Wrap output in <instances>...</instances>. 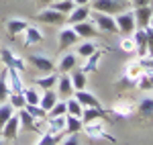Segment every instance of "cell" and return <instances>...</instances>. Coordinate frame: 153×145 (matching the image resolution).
<instances>
[{
  "label": "cell",
  "mask_w": 153,
  "mask_h": 145,
  "mask_svg": "<svg viewBox=\"0 0 153 145\" xmlns=\"http://www.w3.org/2000/svg\"><path fill=\"white\" fill-rule=\"evenodd\" d=\"M129 6H131V0H90L92 10L104 12V14H110V16L129 10Z\"/></svg>",
  "instance_id": "6da1fadb"
},
{
  "label": "cell",
  "mask_w": 153,
  "mask_h": 145,
  "mask_svg": "<svg viewBox=\"0 0 153 145\" xmlns=\"http://www.w3.org/2000/svg\"><path fill=\"white\" fill-rule=\"evenodd\" d=\"M90 19H92V23H94V27L98 29V31H102V33H118V27H117L114 16L94 10V14L90 12Z\"/></svg>",
  "instance_id": "7a4b0ae2"
},
{
  "label": "cell",
  "mask_w": 153,
  "mask_h": 145,
  "mask_svg": "<svg viewBox=\"0 0 153 145\" xmlns=\"http://www.w3.org/2000/svg\"><path fill=\"white\" fill-rule=\"evenodd\" d=\"M82 127L86 129V135H88L90 139H106V141L114 143V137L106 133L104 125H102V119H98V121H92V123H84Z\"/></svg>",
  "instance_id": "3957f363"
},
{
  "label": "cell",
  "mask_w": 153,
  "mask_h": 145,
  "mask_svg": "<svg viewBox=\"0 0 153 145\" xmlns=\"http://www.w3.org/2000/svg\"><path fill=\"white\" fill-rule=\"evenodd\" d=\"M35 19L39 21V23L55 25V27H63V25H65V14H63V12L53 10L51 6H49V8H45V10H41V12H37Z\"/></svg>",
  "instance_id": "277c9868"
},
{
  "label": "cell",
  "mask_w": 153,
  "mask_h": 145,
  "mask_svg": "<svg viewBox=\"0 0 153 145\" xmlns=\"http://www.w3.org/2000/svg\"><path fill=\"white\" fill-rule=\"evenodd\" d=\"M114 21H117V27L120 33H125V35H131L133 31H135V14L133 10H125V12H118L114 14Z\"/></svg>",
  "instance_id": "5b68a950"
},
{
  "label": "cell",
  "mask_w": 153,
  "mask_h": 145,
  "mask_svg": "<svg viewBox=\"0 0 153 145\" xmlns=\"http://www.w3.org/2000/svg\"><path fill=\"white\" fill-rule=\"evenodd\" d=\"M0 59H2V63H4L6 68H14L16 72H25V70H27V63H25L23 57H16L10 49H6V47L0 51Z\"/></svg>",
  "instance_id": "8992f818"
},
{
  "label": "cell",
  "mask_w": 153,
  "mask_h": 145,
  "mask_svg": "<svg viewBox=\"0 0 153 145\" xmlns=\"http://www.w3.org/2000/svg\"><path fill=\"white\" fill-rule=\"evenodd\" d=\"M78 33L74 31V27H70V25H65V27H61V31H59V49L61 51H65L68 47H71V45H76L78 43Z\"/></svg>",
  "instance_id": "52a82bcc"
},
{
  "label": "cell",
  "mask_w": 153,
  "mask_h": 145,
  "mask_svg": "<svg viewBox=\"0 0 153 145\" xmlns=\"http://www.w3.org/2000/svg\"><path fill=\"white\" fill-rule=\"evenodd\" d=\"M29 61H31V65H33V68H37L39 72H43V74L55 72L53 61L49 59V57H45V55H41V53H31V55H29Z\"/></svg>",
  "instance_id": "ba28073f"
},
{
  "label": "cell",
  "mask_w": 153,
  "mask_h": 145,
  "mask_svg": "<svg viewBox=\"0 0 153 145\" xmlns=\"http://www.w3.org/2000/svg\"><path fill=\"white\" fill-rule=\"evenodd\" d=\"M90 12H92V8H90V4H82V6H76L74 10L65 16V25H76V23H82V21H88L90 19Z\"/></svg>",
  "instance_id": "9c48e42d"
},
{
  "label": "cell",
  "mask_w": 153,
  "mask_h": 145,
  "mask_svg": "<svg viewBox=\"0 0 153 145\" xmlns=\"http://www.w3.org/2000/svg\"><path fill=\"white\" fill-rule=\"evenodd\" d=\"M133 14H135V25H137L139 29H145V27H149V23H151L153 4H149V6H141V8H135Z\"/></svg>",
  "instance_id": "30bf717a"
},
{
  "label": "cell",
  "mask_w": 153,
  "mask_h": 145,
  "mask_svg": "<svg viewBox=\"0 0 153 145\" xmlns=\"http://www.w3.org/2000/svg\"><path fill=\"white\" fill-rule=\"evenodd\" d=\"M137 115H139L141 121H151L153 119V94H149V96H145V98L139 100V104H137Z\"/></svg>",
  "instance_id": "8fae6325"
},
{
  "label": "cell",
  "mask_w": 153,
  "mask_h": 145,
  "mask_svg": "<svg viewBox=\"0 0 153 145\" xmlns=\"http://www.w3.org/2000/svg\"><path fill=\"white\" fill-rule=\"evenodd\" d=\"M110 112L114 117H118V119H131L133 112H135V104L131 100H118L117 104L110 109Z\"/></svg>",
  "instance_id": "7c38bea8"
},
{
  "label": "cell",
  "mask_w": 153,
  "mask_h": 145,
  "mask_svg": "<svg viewBox=\"0 0 153 145\" xmlns=\"http://www.w3.org/2000/svg\"><path fill=\"white\" fill-rule=\"evenodd\" d=\"M74 98L82 104V106H92V109H102V102L92 94V92H86V90H76Z\"/></svg>",
  "instance_id": "4fadbf2b"
},
{
  "label": "cell",
  "mask_w": 153,
  "mask_h": 145,
  "mask_svg": "<svg viewBox=\"0 0 153 145\" xmlns=\"http://www.w3.org/2000/svg\"><path fill=\"white\" fill-rule=\"evenodd\" d=\"M71 27L78 33V37H82V39H92V37L98 35V29L94 27L92 21H82V23H76V25H71Z\"/></svg>",
  "instance_id": "5bb4252c"
},
{
  "label": "cell",
  "mask_w": 153,
  "mask_h": 145,
  "mask_svg": "<svg viewBox=\"0 0 153 145\" xmlns=\"http://www.w3.org/2000/svg\"><path fill=\"white\" fill-rule=\"evenodd\" d=\"M57 92H59V96H63V98H70L74 96V84H71V78H70V74H61L57 78Z\"/></svg>",
  "instance_id": "9a60e30c"
},
{
  "label": "cell",
  "mask_w": 153,
  "mask_h": 145,
  "mask_svg": "<svg viewBox=\"0 0 153 145\" xmlns=\"http://www.w3.org/2000/svg\"><path fill=\"white\" fill-rule=\"evenodd\" d=\"M19 127H21V131H37L39 121H35L25 109H19Z\"/></svg>",
  "instance_id": "2e32d148"
},
{
  "label": "cell",
  "mask_w": 153,
  "mask_h": 145,
  "mask_svg": "<svg viewBox=\"0 0 153 145\" xmlns=\"http://www.w3.org/2000/svg\"><path fill=\"white\" fill-rule=\"evenodd\" d=\"M6 74H8V88H10V92L23 94L25 84H23V80H21V76H19V72L14 68H6Z\"/></svg>",
  "instance_id": "e0dca14e"
},
{
  "label": "cell",
  "mask_w": 153,
  "mask_h": 145,
  "mask_svg": "<svg viewBox=\"0 0 153 145\" xmlns=\"http://www.w3.org/2000/svg\"><path fill=\"white\" fill-rule=\"evenodd\" d=\"M27 27H29L27 19H8V21H6V33H8L10 39H14L19 33H23Z\"/></svg>",
  "instance_id": "ac0fdd59"
},
{
  "label": "cell",
  "mask_w": 153,
  "mask_h": 145,
  "mask_svg": "<svg viewBox=\"0 0 153 145\" xmlns=\"http://www.w3.org/2000/svg\"><path fill=\"white\" fill-rule=\"evenodd\" d=\"M0 133L4 135V139H16V135H19V115H12L4 123V127L0 129Z\"/></svg>",
  "instance_id": "d6986e66"
},
{
  "label": "cell",
  "mask_w": 153,
  "mask_h": 145,
  "mask_svg": "<svg viewBox=\"0 0 153 145\" xmlns=\"http://www.w3.org/2000/svg\"><path fill=\"white\" fill-rule=\"evenodd\" d=\"M133 41H135V53H137V57L147 55V37H145V29H137Z\"/></svg>",
  "instance_id": "ffe728a7"
},
{
  "label": "cell",
  "mask_w": 153,
  "mask_h": 145,
  "mask_svg": "<svg viewBox=\"0 0 153 145\" xmlns=\"http://www.w3.org/2000/svg\"><path fill=\"white\" fill-rule=\"evenodd\" d=\"M25 33V47H31V45H37V43H43V33L37 29V27H27L23 31Z\"/></svg>",
  "instance_id": "44dd1931"
},
{
  "label": "cell",
  "mask_w": 153,
  "mask_h": 145,
  "mask_svg": "<svg viewBox=\"0 0 153 145\" xmlns=\"http://www.w3.org/2000/svg\"><path fill=\"white\" fill-rule=\"evenodd\" d=\"M82 123H92L98 121V119H106V112L104 109H92V106H84L82 109Z\"/></svg>",
  "instance_id": "7402d4cb"
},
{
  "label": "cell",
  "mask_w": 153,
  "mask_h": 145,
  "mask_svg": "<svg viewBox=\"0 0 153 145\" xmlns=\"http://www.w3.org/2000/svg\"><path fill=\"white\" fill-rule=\"evenodd\" d=\"M76 63H78V55H74V53H65V55L61 57V61L57 63L55 70H59L61 74H70L71 70L76 68Z\"/></svg>",
  "instance_id": "603a6c76"
},
{
  "label": "cell",
  "mask_w": 153,
  "mask_h": 145,
  "mask_svg": "<svg viewBox=\"0 0 153 145\" xmlns=\"http://www.w3.org/2000/svg\"><path fill=\"white\" fill-rule=\"evenodd\" d=\"M71 84H74V90H86V84H88V74H84L82 70H71L70 72Z\"/></svg>",
  "instance_id": "cb8c5ba5"
},
{
  "label": "cell",
  "mask_w": 153,
  "mask_h": 145,
  "mask_svg": "<svg viewBox=\"0 0 153 145\" xmlns=\"http://www.w3.org/2000/svg\"><path fill=\"white\" fill-rule=\"evenodd\" d=\"M100 57H102V51H98V49H96V51L92 53V55H90V57H86L82 72H84V74H92V72H96V70H98V63H100Z\"/></svg>",
  "instance_id": "d4e9b609"
},
{
  "label": "cell",
  "mask_w": 153,
  "mask_h": 145,
  "mask_svg": "<svg viewBox=\"0 0 153 145\" xmlns=\"http://www.w3.org/2000/svg\"><path fill=\"white\" fill-rule=\"evenodd\" d=\"M57 74L55 72H51V74H47V76H43V78H37L35 80V84H37V88H41V90H51L53 86L57 84Z\"/></svg>",
  "instance_id": "484cf974"
},
{
  "label": "cell",
  "mask_w": 153,
  "mask_h": 145,
  "mask_svg": "<svg viewBox=\"0 0 153 145\" xmlns=\"http://www.w3.org/2000/svg\"><path fill=\"white\" fill-rule=\"evenodd\" d=\"M55 102H57V92H53V88H51V90H43L41 100H39V106L45 109V110H49Z\"/></svg>",
  "instance_id": "4316f807"
},
{
  "label": "cell",
  "mask_w": 153,
  "mask_h": 145,
  "mask_svg": "<svg viewBox=\"0 0 153 145\" xmlns=\"http://www.w3.org/2000/svg\"><path fill=\"white\" fill-rule=\"evenodd\" d=\"M63 137H65L63 131H59V133H49V131H47V133L41 135V139H39V143H37V145H59Z\"/></svg>",
  "instance_id": "83f0119b"
},
{
  "label": "cell",
  "mask_w": 153,
  "mask_h": 145,
  "mask_svg": "<svg viewBox=\"0 0 153 145\" xmlns=\"http://www.w3.org/2000/svg\"><path fill=\"white\" fill-rule=\"evenodd\" d=\"M143 74V68H141V63H139V59H133L127 63V68H125V76L127 78H131V80H135L137 82V78Z\"/></svg>",
  "instance_id": "f1b7e54d"
},
{
  "label": "cell",
  "mask_w": 153,
  "mask_h": 145,
  "mask_svg": "<svg viewBox=\"0 0 153 145\" xmlns=\"http://www.w3.org/2000/svg\"><path fill=\"white\" fill-rule=\"evenodd\" d=\"M82 119L80 117H71V115H65V131L68 133H80L82 131Z\"/></svg>",
  "instance_id": "f546056e"
},
{
  "label": "cell",
  "mask_w": 153,
  "mask_h": 145,
  "mask_svg": "<svg viewBox=\"0 0 153 145\" xmlns=\"http://www.w3.org/2000/svg\"><path fill=\"white\" fill-rule=\"evenodd\" d=\"M8 94H10V88H8V74L6 70L0 72V104L8 100Z\"/></svg>",
  "instance_id": "4dcf8cb0"
},
{
  "label": "cell",
  "mask_w": 153,
  "mask_h": 145,
  "mask_svg": "<svg viewBox=\"0 0 153 145\" xmlns=\"http://www.w3.org/2000/svg\"><path fill=\"white\" fill-rule=\"evenodd\" d=\"M49 123V133H59V131H65V115L61 117H53V119H45Z\"/></svg>",
  "instance_id": "1f68e13d"
},
{
  "label": "cell",
  "mask_w": 153,
  "mask_h": 145,
  "mask_svg": "<svg viewBox=\"0 0 153 145\" xmlns=\"http://www.w3.org/2000/svg\"><path fill=\"white\" fill-rule=\"evenodd\" d=\"M25 110H27L35 121H45V117H47V110L41 109L39 104H25Z\"/></svg>",
  "instance_id": "d6a6232c"
},
{
  "label": "cell",
  "mask_w": 153,
  "mask_h": 145,
  "mask_svg": "<svg viewBox=\"0 0 153 145\" xmlns=\"http://www.w3.org/2000/svg\"><path fill=\"white\" fill-rule=\"evenodd\" d=\"M51 8L57 10V12H63V14L68 16V14L76 8V4H74V0H59V2H53V4H51Z\"/></svg>",
  "instance_id": "836d02e7"
},
{
  "label": "cell",
  "mask_w": 153,
  "mask_h": 145,
  "mask_svg": "<svg viewBox=\"0 0 153 145\" xmlns=\"http://www.w3.org/2000/svg\"><path fill=\"white\" fill-rule=\"evenodd\" d=\"M82 109H84V106L76 100V98H71V96H70V100L65 102V110H68L65 115H71V117H82Z\"/></svg>",
  "instance_id": "e575fe53"
},
{
  "label": "cell",
  "mask_w": 153,
  "mask_h": 145,
  "mask_svg": "<svg viewBox=\"0 0 153 145\" xmlns=\"http://www.w3.org/2000/svg\"><path fill=\"white\" fill-rule=\"evenodd\" d=\"M12 115H14V109H12V104H10V102H2V104H0V129L4 127V123L8 121Z\"/></svg>",
  "instance_id": "d590c367"
},
{
  "label": "cell",
  "mask_w": 153,
  "mask_h": 145,
  "mask_svg": "<svg viewBox=\"0 0 153 145\" xmlns=\"http://www.w3.org/2000/svg\"><path fill=\"white\" fill-rule=\"evenodd\" d=\"M96 49H98V47H96V43H92V41H84L82 45H78V55L86 59V57H90V55L94 53Z\"/></svg>",
  "instance_id": "8d00e7d4"
},
{
  "label": "cell",
  "mask_w": 153,
  "mask_h": 145,
  "mask_svg": "<svg viewBox=\"0 0 153 145\" xmlns=\"http://www.w3.org/2000/svg\"><path fill=\"white\" fill-rule=\"evenodd\" d=\"M23 96L27 100V104H39V100H41V94L37 92V88H25Z\"/></svg>",
  "instance_id": "74e56055"
},
{
  "label": "cell",
  "mask_w": 153,
  "mask_h": 145,
  "mask_svg": "<svg viewBox=\"0 0 153 145\" xmlns=\"http://www.w3.org/2000/svg\"><path fill=\"white\" fill-rule=\"evenodd\" d=\"M8 102L12 104V109H25V104H27L23 94H14V92L8 94Z\"/></svg>",
  "instance_id": "f35d334b"
},
{
  "label": "cell",
  "mask_w": 153,
  "mask_h": 145,
  "mask_svg": "<svg viewBox=\"0 0 153 145\" xmlns=\"http://www.w3.org/2000/svg\"><path fill=\"white\" fill-rule=\"evenodd\" d=\"M117 86H118V90H129V88H135L137 82H135V80H131V78H127V76H123V78L117 82Z\"/></svg>",
  "instance_id": "ab89813d"
},
{
  "label": "cell",
  "mask_w": 153,
  "mask_h": 145,
  "mask_svg": "<svg viewBox=\"0 0 153 145\" xmlns=\"http://www.w3.org/2000/svg\"><path fill=\"white\" fill-rule=\"evenodd\" d=\"M139 63H141L143 72H153V57L151 55H143V57H137Z\"/></svg>",
  "instance_id": "60d3db41"
},
{
  "label": "cell",
  "mask_w": 153,
  "mask_h": 145,
  "mask_svg": "<svg viewBox=\"0 0 153 145\" xmlns=\"http://www.w3.org/2000/svg\"><path fill=\"white\" fill-rule=\"evenodd\" d=\"M145 37H147V55L153 57V29L145 27Z\"/></svg>",
  "instance_id": "b9f144b4"
},
{
  "label": "cell",
  "mask_w": 153,
  "mask_h": 145,
  "mask_svg": "<svg viewBox=\"0 0 153 145\" xmlns=\"http://www.w3.org/2000/svg\"><path fill=\"white\" fill-rule=\"evenodd\" d=\"M120 49L127 51V53H133V51H135V41H133V37H125V39L120 41Z\"/></svg>",
  "instance_id": "7bdbcfd3"
},
{
  "label": "cell",
  "mask_w": 153,
  "mask_h": 145,
  "mask_svg": "<svg viewBox=\"0 0 153 145\" xmlns=\"http://www.w3.org/2000/svg\"><path fill=\"white\" fill-rule=\"evenodd\" d=\"M61 145H80V141H78V135L71 133L70 137H63V139H61Z\"/></svg>",
  "instance_id": "ee69618b"
},
{
  "label": "cell",
  "mask_w": 153,
  "mask_h": 145,
  "mask_svg": "<svg viewBox=\"0 0 153 145\" xmlns=\"http://www.w3.org/2000/svg\"><path fill=\"white\" fill-rule=\"evenodd\" d=\"M149 4H153V0H131L133 8H141V6H149Z\"/></svg>",
  "instance_id": "f6af8a7d"
},
{
  "label": "cell",
  "mask_w": 153,
  "mask_h": 145,
  "mask_svg": "<svg viewBox=\"0 0 153 145\" xmlns=\"http://www.w3.org/2000/svg\"><path fill=\"white\" fill-rule=\"evenodd\" d=\"M76 6H82V4H90V0H74Z\"/></svg>",
  "instance_id": "bcb514c9"
},
{
  "label": "cell",
  "mask_w": 153,
  "mask_h": 145,
  "mask_svg": "<svg viewBox=\"0 0 153 145\" xmlns=\"http://www.w3.org/2000/svg\"><path fill=\"white\" fill-rule=\"evenodd\" d=\"M41 4H51V0H39Z\"/></svg>",
  "instance_id": "7dc6e473"
},
{
  "label": "cell",
  "mask_w": 153,
  "mask_h": 145,
  "mask_svg": "<svg viewBox=\"0 0 153 145\" xmlns=\"http://www.w3.org/2000/svg\"><path fill=\"white\" fill-rule=\"evenodd\" d=\"M149 27H151V29H153V14H151V23H149Z\"/></svg>",
  "instance_id": "c3c4849f"
},
{
  "label": "cell",
  "mask_w": 153,
  "mask_h": 145,
  "mask_svg": "<svg viewBox=\"0 0 153 145\" xmlns=\"http://www.w3.org/2000/svg\"><path fill=\"white\" fill-rule=\"evenodd\" d=\"M0 145H4V141H2V139H0Z\"/></svg>",
  "instance_id": "681fc988"
},
{
  "label": "cell",
  "mask_w": 153,
  "mask_h": 145,
  "mask_svg": "<svg viewBox=\"0 0 153 145\" xmlns=\"http://www.w3.org/2000/svg\"><path fill=\"white\" fill-rule=\"evenodd\" d=\"M51 2H59V0H51Z\"/></svg>",
  "instance_id": "f907efd6"
},
{
  "label": "cell",
  "mask_w": 153,
  "mask_h": 145,
  "mask_svg": "<svg viewBox=\"0 0 153 145\" xmlns=\"http://www.w3.org/2000/svg\"><path fill=\"white\" fill-rule=\"evenodd\" d=\"M151 94H153V90H151Z\"/></svg>",
  "instance_id": "816d5d0a"
}]
</instances>
